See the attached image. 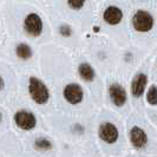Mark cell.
Returning a JSON list of instances; mask_svg holds the SVG:
<instances>
[{
  "instance_id": "6da1fadb",
  "label": "cell",
  "mask_w": 157,
  "mask_h": 157,
  "mask_svg": "<svg viewBox=\"0 0 157 157\" xmlns=\"http://www.w3.org/2000/svg\"><path fill=\"white\" fill-rule=\"evenodd\" d=\"M130 23H131V27L135 32L141 33V34H147L154 30L156 20H155L154 14L149 10L138 8L132 13Z\"/></svg>"
},
{
  "instance_id": "7a4b0ae2",
  "label": "cell",
  "mask_w": 157,
  "mask_h": 157,
  "mask_svg": "<svg viewBox=\"0 0 157 157\" xmlns=\"http://www.w3.org/2000/svg\"><path fill=\"white\" fill-rule=\"evenodd\" d=\"M27 90L31 99L38 105H44L50 101V90L46 84L38 77L32 76L29 78Z\"/></svg>"
},
{
  "instance_id": "3957f363",
  "label": "cell",
  "mask_w": 157,
  "mask_h": 157,
  "mask_svg": "<svg viewBox=\"0 0 157 157\" xmlns=\"http://www.w3.org/2000/svg\"><path fill=\"white\" fill-rule=\"evenodd\" d=\"M23 29L27 36L32 38H38L44 31V21L37 12H30L24 18Z\"/></svg>"
},
{
  "instance_id": "277c9868",
  "label": "cell",
  "mask_w": 157,
  "mask_h": 157,
  "mask_svg": "<svg viewBox=\"0 0 157 157\" xmlns=\"http://www.w3.org/2000/svg\"><path fill=\"white\" fill-rule=\"evenodd\" d=\"M102 19L108 26H118L124 20V11L118 5H109L103 10Z\"/></svg>"
},
{
  "instance_id": "5b68a950",
  "label": "cell",
  "mask_w": 157,
  "mask_h": 157,
  "mask_svg": "<svg viewBox=\"0 0 157 157\" xmlns=\"http://www.w3.org/2000/svg\"><path fill=\"white\" fill-rule=\"evenodd\" d=\"M63 97L71 105H77L84 99V90L77 83H70L65 85L63 90Z\"/></svg>"
},
{
  "instance_id": "8992f818",
  "label": "cell",
  "mask_w": 157,
  "mask_h": 157,
  "mask_svg": "<svg viewBox=\"0 0 157 157\" xmlns=\"http://www.w3.org/2000/svg\"><path fill=\"white\" fill-rule=\"evenodd\" d=\"M13 118H14L16 125L19 129L25 130V131H30L32 129H34L36 125H37V118L30 111H26V110L17 111Z\"/></svg>"
},
{
  "instance_id": "52a82bcc",
  "label": "cell",
  "mask_w": 157,
  "mask_h": 157,
  "mask_svg": "<svg viewBox=\"0 0 157 157\" xmlns=\"http://www.w3.org/2000/svg\"><path fill=\"white\" fill-rule=\"evenodd\" d=\"M98 135H99V138L108 144L116 143L118 140V136H119L117 126L110 122H105V123L101 124L99 130H98Z\"/></svg>"
},
{
  "instance_id": "ba28073f",
  "label": "cell",
  "mask_w": 157,
  "mask_h": 157,
  "mask_svg": "<svg viewBox=\"0 0 157 157\" xmlns=\"http://www.w3.org/2000/svg\"><path fill=\"white\" fill-rule=\"evenodd\" d=\"M109 94L112 103L118 108H122L126 103L128 96H126L125 89L118 83H113L109 86Z\"/></svg>"
},
{
  "instance_id": "9c48e42d",
  "label": "cell",
  "mask_w": 157,
  "mask_h": 157,
  "mask_svg": "<svg viewBox=\"0 0 157 157\" xmlns=\"http://www.w3.org/2000/svg\"><path fill=\"white\" fill-rule=\"evenodd\" d=\"M148 85V76L143 72H138L135 75L131 82V94L136 98H140L142 94L145 92V89Z\"/></svg>"
},
{
  "instance_id": "30bf717a",
  "label": "cell",
  "mask_w": 157,
  "mask_h": 157,
  "mask_svg": "<svg viewBox=\"0 0 157 157\" xmlns=\"http://www.w3.org/2000/svg\"><path fill=\"white\" fill-rule=\"evenodd\" d=\"M130 141H131V143H132V145H134L135 148L142 149L148 143L147 132L143 129H141L140 126H134L130 130Z\"/></svg>"
},
{
  "instance_id": "8fae6325",
  "label": "cell",
  "mask_w": 157,
  "mask_h": 157,
  "mask_svg": "<svg viewBox=\"0 0 157 157\" xmlns=\"http://www.w3.org/2000/svg\"><path fill=\"white\" fill-rule=\"evenodd\" d=\"M78 75L84 82H89V83L94 82L96 78V71H94V66L86 62L80 63L78 65Z\"/></svg>"
},
{
  "instance_id": "7c38bea8",
  "label": "cell",
  "mask_w": 157,
  "mask_h": 157,
  "mask_svg": "<svg viewBox=\"0 0 157 157\" xmlns=\"http://www.w3.org/2000/svg\"><path fill=\"white\" fill-rule=\"evenodd\" d=\"M16 56L20 60H30L33 57V50L27 43H19L16 46Z\"/></svg>"
},
{
  "instance_id": "4fadbf2b",
  "label": "cell",
  "mask_w": 157,
  "mask_h": 157,
  "mask_svg": "<svg viewBox=\"0 0 157 157\" xmlns=\"http://www.w3.org/2000/svg\"><path fill=\"white\" fill-rule=\"evenodd\" d=\"M52 142L48 141L47 138L44 137H39L34 141V148L38 150V151H48V150L52 149Z\"/></svg>"
},
{
  "instance_id": "5bb4252c",
  "label": "cell",
  "mask_w": 157,
  "mask_h": 157,
  "mask_svg": "<svg viewBox=\"0 0 157 157\" xmlns=\"http://www.w3.org/2000/svg\"><path fill=\"white\" fill-rule=\"evenodd\" d=\"M85 4H86V0H66V5L69 6V8L76 12L83 10Z\"/></svg>"
},
{
  "instance_id": "9a60e30c",
  "label": "cell",
  "mask_w": 157,
  "mask_h": 157,
  "mask_svg": "<svg viewBox=\"0 0 157 157\" xmlns=\"http://www.w3.org/2000/svg\"><path fill=\"white\" fill-rule=\"evenodd\" d=\"M147 102L150 105H157V86L156 85H151L148 90L147 94Z\"/></svg>"
},
{
  "instance_id": "2e32d148",
  "label": "cell",
  "mask_w": 157,
  "mask_h": 157,
  "mask_svg": "<svg viewBox=\"0 0 157 157\" xmlns=\"http://www.w3.org/2000/svg\"><path fill=\"white\" fill-rule=\"evenodd\" d=\"M58 32L59 34L64 37V38H70L71 36L73 34V30L69 24H62L59 27H58Z\"/></svg>"
},
{
  "instance_id": "e0dca14e",
  "label": "cell",
  "mask_w": 157,
  "mask_h": 157,
  "mask_svg": "<svg viewBox=\"0 0 157 157\" xmlns=\"http://www.w3.org/2000/svg\"><path fill=\"white\" fill-rule=\"evenodd\" d=\"M5 89V80L2 78V76L0 75V91H2Z\"/></svg>"
},
{
  "instance_id": "ac0fdd59",
  "label": "cell",
  "mask_w": 157,
  "mask_h": 157,
  "mask_svg": "<svg viewBox=\"0 0 157 157\" xmlns=\"http://www.w3.org/2000/svg\"><path fill=\"white\" fill-rule=\"evenodd\" d=\"M94 32H98V31H99V27H97V26H94Z\"/></svg>"
},
{
  "instance_id": "d6986e66",
  "label": "cell",
  "mask_w": 157,
  "mask_h": 157,
  "mask_svg": "<svg viewBox=\"0 0 157 157\" xmlns=\"http://www.w3.org/2000/svg\"><path fill=\"white\" fill-rule=\"evenodd\" d=\"M1 121H2V113L0 112V123H1Z\"/></svg>"
},
{
  "instance_id": "ffe728a7",
  "label": "cell",
  "mask_w": 157,
  "mask_h": 157,
  "mask_svg": "<svg viewBox=\"0 0 157 157\" xmlns=\"http://www.w3.org/2000/svg\"><path fill=\"white\" fill-rule=\"evenodd\" d=\"M138 1H145V0H138Z\"/></svg>"
}]
</instances>
